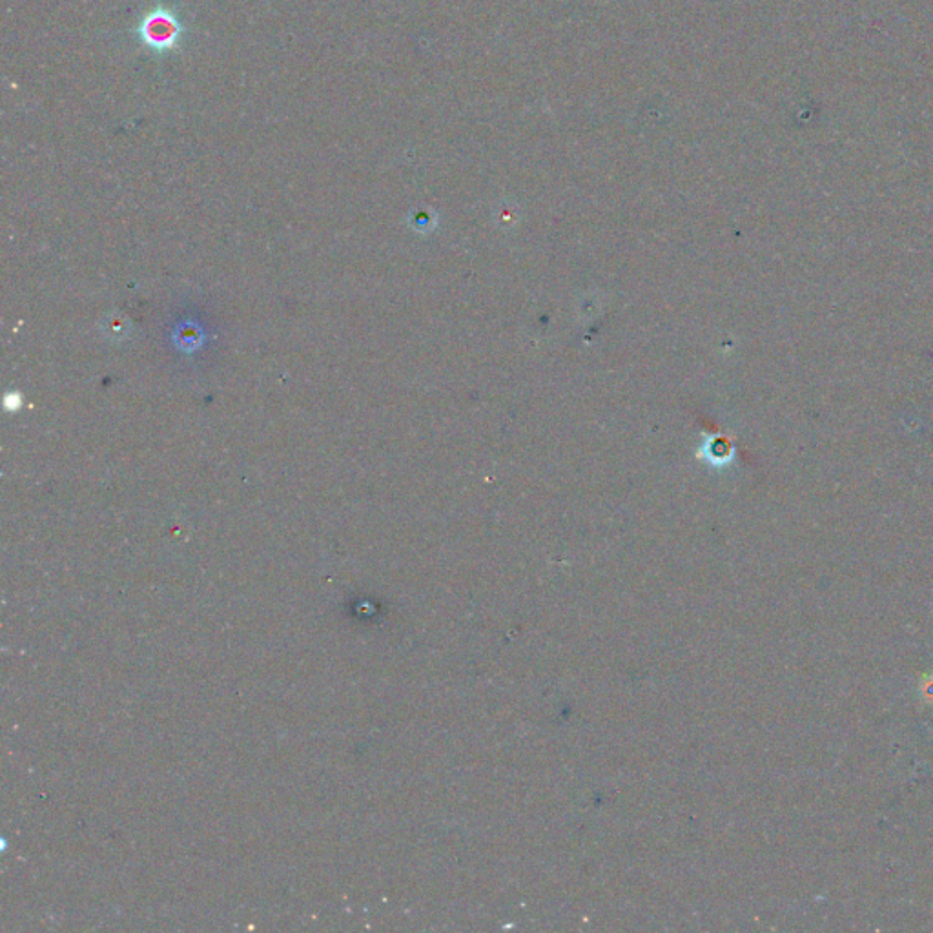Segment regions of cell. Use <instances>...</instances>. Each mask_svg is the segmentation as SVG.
<instances>
[{"label":"cell","mask_w":933,"mask_h":933,"mask_svg":"<svg viewBox=\"0 0 933 933\" xmlns=\"http://www.w3.org/2000/svg\"><path fill=\"white\" fill-rule=\"evenodd\" d=\"M186 24L181 15L166 4H155L146 11L135 26V37L139 44L155 57H165L179 52L186 39Z\"/></svg>","instance_id":"cell-1"}]
</instances>
